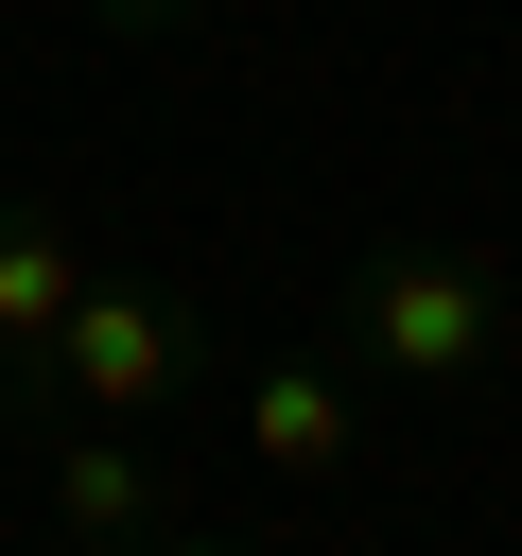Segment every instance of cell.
Masks as SVG:
<instances>
[{"label": "cell", "instance_id": "6", "mask_svg": "<svg viewBox=\"0 0 522 556\" xmlns=\"http://www.w3.org/2000/svg\"><path fill=\"white\" fill-rule=\"evenodd\" d=\"M104 35H174V17H209V0H87Z\"/></svg>", "mask_w": 522, "mask_h": 556}, {"label": "cell", "instance_id": "5", "mask_svg": "<svg viewBox=\"0 0 522 556\" xmlns=\"http://www.w3.org/2000/svg\"><path fill=\"white\" fill-rule=\"evenodd\" d=\"M244 452L296 469V486H331V469H348V382H331L313 348H278V365L244 382Z\"/></svg>", "mask_w": 522, "mask_h": 556}, {"label": "cell", "instance_id": "7", "mask_svg": "<svg viewBox=\"0 0 522 556\" xmlns=\"http://www.w3.org/2000/svg\"><path fill=\"white\" fill-rule=\"evenodd\" d=\"M139 556H278V539H191V521H174V539H139Z\"/></svg>", "mask_w": 522, "mask_h": 556}, {"label": "cell", "instance_id": "2", "mask_svg": "<svg viewBox=\"0 0 522 556\" xmlns=\"http://www.w3.org/2000/svg\"><path fill=\"white\" fill-rule=\"evenodd\" d=\"M348 348H365L383 382H470V365L505 348V278H487L470 243H383V261L348 278Z\"/></svg>", "mask_w": 522, "mask_h": 556}, {"label": "cell", "instance_id": "4", "mask_svg": "<svg viewBox=\"0 0 522 556\" xmlns=\"http://www.w3.org/2000/svg\"><path fill=\"white\" fill-rule=\"evenodd\" d=\"M70 226L35 208V191H0V417H17V382H35V348H52V313H70Z\"/></svg>", "mask_w": 522, "mask_h": 556}, {"label": "cell", "instance_id": "8", "mask_svg": "<svg viewBox=\"0 0 522 556\" xmlns=\"http://www.w3.org/2000/svg\"><path fill=\"white\" fill-rule=\"evenodd\" d=\"M52 556H87V539H52Z\"/></svg>", "mask_w": 522, "mask_h": 556}, {"label": "cell", "instance_id": "3", "mask_svg": "<svg viewBox=\"0 0 522 556\" xmlns=\"http://www.w3.org/2000/svg\"><path fill=\"white\" fill-rule=\"evenodd\" d=\"M35 469H52V539H87V556L174 539V486L139 469V434H122V417H52V434H35Z\"/></svg>", "mask_w": 522, "mask_h": 556}, {"label": "cell", "instance_id": "1", "mask_svg": "<svg viewBox=\"0 0 522 556\" xmlns=\"http://www.w3.org/2000/svg\"><path fill=\"white\" fill-rule=\"evenodd\" d=\"M191 382H209V330H191L174 278H70V313H52L35 382H17V434H52V417L157 434V417H191Z\"/></svg>", "mask_w": 522, "mask_h": 556}]
</instances>
